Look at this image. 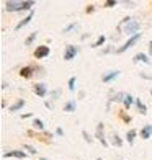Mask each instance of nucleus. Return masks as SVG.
<instances>
[{"mask_svg": "<svg viewBox=\"0 0 152 160\" xmlns=\"http://www.w3.org/2000/svg\"><path fill=\"white\" fill-rule=\"evenodd\" d=\"M82 136H84V139H85L87 142H89V144H92V142H93V139H92V136H90L89 132H87V131H82Z\"/></svg>", "mask_w": 152, "mask_h": 160, "instance_id": "cd10ccee", "label": "nucleus"}, {"mask_svg": "<svg viewBox=\"0 0 152 160\" xmlns=\"http://www.w3.org/2000/svg\"><path fill=\"white\" fill-rule=\"evenodd\" d=\"M105 41H106V36L101 34L100 38H98L95 42H93V44H92V48H100V46H103V42H105Z\"/></svg>", "mask_w": 152, "mask_h": 160, "instance_id": "5701e85b", "label": "nucleus"}, {"mask_svg": "<svg viewBox=\"0 0 152 160\" xmlns=\"http://www.w3.org/2000/svg\"><path fill=\"white\" fill-rule=\"evenodd\" d=\"M77 28H79V23H70V25H67L66 28H64L62 33L66 34V33H69V31H72V30H77Z\"/></svg>", "mask_w": 152, "mask_h": 160, "instance_id": "b1692460", "label": "nucleus"}, {"mask_svg": "<svg viewBox=\"0 0 152 160\" xmlns=\"http://www.w3.org/2000/svg\"><path fill=\"white\" fill-rule=\"evenodd\" d=\"M33 74H36V67H33V65H28V67H23L20 70V75L23 78H30Z\"/></svg>", "mask_w": 152, "mask_h": 160, "instance_id": "ddd939ff", "label": "nucleus"}, {"mask_svg": "<svg viewBox=\"0 0 152 160\" xmlns=\"http://www.w3.org/2000/svg\"><path fill=\"white\" fill-rule=\"evenodd\" d=\"M139 136H141V139H144V141L150 139V136H152V124H146V126H144L139 131Z\"/></svg>", "mask_w": 152, "mask_h": 160, "instance_id": "f8f14e48", "label": "nucleus"}, {"mask_svg": "<svg viewBox=\"0 0 152 160\" xmlns=\"http://www.w3.org/2000/svg\"><path fill=\"white\" fill-rule=\"evenodd\" d=\"M49 54H51V48L49 46L43 44V46H38L34 49V57L36 59H44V57H48Z\"/></svg>", "mask_w": 152, "mask_h": 160, "instance_id": "6e6552de", "label": "nucleus"}, {"mask_svg": "<svg viewBox=\"0 0 152 160\" xmlns=\"http://www.w3.org/2000/svg\"><path fill=\"white\" fill-rule=\"evenodd\" d=\"M33 92H34V95H38L39 98H44L46 95H49V90H48V85L46 83H34L33 85Z\"/></svg>", "mask_w": 152, "mask_h": 160, "instance_id": "0eeeda50", "label": "nucleus"}, {"mask_svg": "<svg viewBox=\"0 0 152 160\" xmlns=\"http://www.w3.org/2000/svg\"><path fill=\"white\" fill-rule=\"evenodd\" d=\"M95 139H98V141L101 142V145H103V147H108V145H110V142L106 141V136H105V124H103V122H100V124L97 126Z\"/></svg>", "mask_w": 152, "mask_h": 160, "instance_id": "20e7f679", "label": "nucleus"}, {"mask_svg": "<svg viewBox=\"0 0 152 160\" xmlns=\"http://www.w3.org/2000/svg\"><path fill=\"white\" fill-rule=\"evenodd\" d=\"M133 103H136V100L133 98L131 93H126V98H124V101H123V105H124V108H126V110H129Z\"/></svg>", "mask_w": 152, "mask_h": 160, "instance_id": "6ab92c4d", "label": "nucleus"}, {"mask_svg": "<svg viewBox=\"0 0 152 160\" xmlns=\"http://www.w3.org/2000/svg\"><path fill=\"white\" fill-rule=\"evenodd\" d=\"M36 38H38V33H36V31H34V33H31V34L25 39V46H31L33 42L36 41Z\"/></svg>", "mask_w": 152, "mask_h": 160, "instance_id": "412c9836", "label": "nucleus"}, {"mask_svg": "<svg viewBox=\"0 0 152 160\" xmlns=\"http://www.w3.org/2000/svg\"><path fill=\"white\" fill-rule=\"evenodd\" d=\"M66 113H74L75 110H77V103H75V100H69L66 105H64V108H62Z\"/></svg>", "mask_w": 152, "mask_h": 160, "instance_id": "dca6fc26", "label": "nucleus"}, {"mask_svg": "<svg viewBox=\"0 0 152 160\" xmlns=\"http://www.w3.org/2000/svg\"><path fill=\"white\" fill-rule=\"evenodd\" d=\"M142 78H146V80H152V75H146V74H144V72H141V74H139Z\"/></svg>", "mask_w": 152, "mask_h": 160, "instance_id": "473e14b6", "label": "nucleus"}, {"mask_svg": "<svg viewBox=\"0 0 152 160\" xmlns=\"http://www.w3.org/2000/svg\"><path fill=\"white\" fill-rule=\"evenodd\" d=\"M119 74H121V70H118V69L108 70V72H105V74L101 75V82H103V83H111L113 80H116L119 77Z\"/></svg>", "mask_w": 152, "mask_h": 160, "instance_id": "423d86ee", "label": "nucleus"}, {"mask_svg": "<svg viewBox=\"0 0 152 160\" xmlns=\"http://www.w3.org/2000/svg\"><path fill=\"white\" fill-rule=\"evenodd\" d=\"M133 62L137 64V62H144L146 65H152V59L149 57V54H144V52H137L134 57H133Z\"/></svg>", "mask_w": 152, "mask_h": 160, "instance_id": "1a4fd4ad", "label": "nucleus"}, {"mask_svg": "<svg viewBox=\"0 0 152 160\" xmlns=\"http://www.w3.org/2000/svg\"><path fill=\"white\" fill-rule=\"evenodd\" d=\"M139 28H141L139 21H137L136 18H133V17L123 18V20L119 21V25H118V30L123 31L126 36H134V34H137V33H139Z\"/></svg>", "mask_w": 152, "mask_h": 160, "instance_id": "f257e3e1", "label": "nucleus"}, {"mask_svg": "<svg viewBox=\"0 0 152 160\" xmlns=\"http://www.w3.org/2000/svg\"><path fill=\"white\" fill-rule=\"evenodd\" d=\"M10 157H15V158H26L28 154L23 150H8V152H3V158H10Z\"/></svg>", "mask_w": 152, "mask_h": 160, "instance_id": "9d476101", "label": "nucleus"}, {"mask_svg": "<svg viewBox=\"0 0 152 160\" xmlns=\"http://www.w3.org/2000/svg\"><path fill=\"white\" fill-rule=\"evenodd\" d=\"M136 136H137V131H136V129L128 131V132H126V142H128L129 145H134V139H136Z\"/></svg>", "mask_w": 152, "mask_h": 160, "instance_id": "a211bd4d", "label": "nucleus"}, {"mask_svg": "<svg viewBox=\"0 0 152 160\" xmlns=\"http://www.w3.org/2000/svg\"><path fill=\"white\" fill-rule=\"evenodd\" d=\"M33 17H34V12H30V13H28V15H26V17H25L23 20H21L17 26H15V31H20L21 28H25L26 25H30V21L33 20Z\"/></svg>", "mask_w": 152, "mask_h": 160, "instance_id": "9b49d317", "label": "nucleus"}, {"mask_svg": "<svg viewBox=\"0 0 152 160\" xmlns=\"http://www.w3.org/2000/svg\"><path fill=\"white\" fill-rule=\"evenodd\" d=\"M116 3H118L116 0H106V2H105V7H114Z\"/></svg>", "mask_w": 152, "mask_h": 160, "instance_id": "c85d7f7f", "label": "nucleus"}, {"mask_svg": "<svg viewBox=\"0 0 152 160\" xmlns=\"http://www.w3.org/2000/svg\"><path fill=\"white\" fill-rule=\"evenodd\" d=\"M56 134H57V136H64L66 132H64V129H62V128H57V129H56Z\"/></svg>", "mask_w": 152, "mask_h": 160, "instance_id": "7c9ffc66", "label": "nucleus"}, {"mask_svg": "<svg viewBox=\"0 0 152 160\" xmlns=\"http://www.w3.org/2000/svg\"><path fill=\"white\" fill-rule=\"evenodd\" d=\"M25 105H26V101H25V100H17L13 105L8 106V111H10V113H17V111H20Z\"/></svg>", "mask_w": 152, "mask_h": 160, "instance_id": "2eb2a0df", "label": "nucleus"}, {"mask_svg": "<svg viewBox=\"0 0 152 160\" xmlns=\"http://www.w3.org/2000/svg\"><path fill=\"white\" fill-rule=\"evenodd\" d=\"M33 128L38 129V131H44V122H43L39 118H34L33 119Z\"/></svg>", "mask_w": 152, "mask_h": 160, "instance_id": "aec40b11", "label": "nucleus"}, {"mask_svg": "<svg viewBox=\"0 0 152 160\" xmlns=\"http://www.w3.org/2000/svg\"><path fill=\"white\" fill-rule=\"evenodd\" d=\"M49 95H51V98L53 100H57L61 97V90H53V92H49Z\"/></svg>", "mask_w": 152, "mask_h": 160, "instance_id": "bb28decb", "label": "nucleus"}, {"mask_svg": "<svg viewBox=\"0 0 152 160\" xmlns=\"http://www.w3.org/2000/svg\"><path fill=\"white\" fill-rule=\"evenodd\" d=\"M136 108H137V111H139L142 116L147 114V106L144 105V101H142L141 98H136Z\"/></svg>", "mask_w": 152, "mask_h": 160, "instance_id": "f3484780", "label": "nucleus"}, {"mask_svg": "<svg viewBox=\"0 0 152 160\" xmlns=\"http://www.w3.org/2000/svg\"><path fill=\"white\" fill-rule=\"evenodd\" d=\"M110 142L114 145V147H123V139L118 136L116 131H113V132L110 134Z\"/></svg>", "mask_w": 152, "mask_h": 160, "instance_id": "4468645a", "label": "nucleus"}, {"mask_svg": "<svg viewBox=\"0 0 152 160\" xmlns=\"http://www.w3.org/2000/svg\"><path fill=\"white\" fill-rule=\"evenodd\" d=\"M23 149H25V150H28L31 155H36V154H38V150H36V149L33 147V145H30V144H23Z\"/></svg>", "mask_w": 152, "mask_h": 160, "instance_id": "a878e982", "label": "nucleus"}, {"mask_svg": "<svg viewBox=\"0 0 152 160\" xmlns=\"http://www.w3.org/2000/svg\"><path fill=\"white\" fill-rule=\"evenodd\" d=\"M44 106H46V108H49V110H53V108H54V106H53V103H51V101H48V100L44 101Z\"/></svg>", "mask_w": 152, "mask_h": 160, "instance_id": "2f4dec72", "label": "nucleus"}, {"mask_svg": "<svg viewBox=\"0 0 152 160\" xmlns=\"http://www.w3.org/2000/svg\"><path fill=\"white\" fill-rule=\"evenodd\" d=\"M97 160H103V158H101V157H98V158H97Z\"/></svg>", "mask_w": 152, "mask_h": 160, "instance_id": "e433bc0d", "label": "nucleus"}, {"mask_svg": "<svg viewBox=\"0 0 152 160\" xmlns=\"http://www.w3.org/2000/svg\"><path fill=\"white\" fill-rule=\"evenodd\" d=\"M124 98H126V93L124 92H119V93H116V95L113 97L111 101H124Z\"/></svg>", "mask_w": 152, "mask_h": 160, "instance_id": "393cba45", "label": "nucleus"}, {"mask_svg": "<svg viewBox=\"0 0 152 160\" xmlns=\"http://www.w3.org/2000/svg\"><path fill=\"white\" fill-rule=\"evenodd\" d=\"M150 95H152V90H150Z\"/></svg>", "mask_w": 152, "mask_h": 160, "instance_id": "4c0bfd02", "label": "nucleus"}, {"mask_svg": "<svg viewBox=\"0 0 152 160\" xmlns=\"http://www.w3.org/2000/svg\"><path fill=\"white\" fill-rule=\"evenodd\" d=\"M34 2L26 0V2H17V0H7L5 2V10L7 12H23V10H31L33 12Z\"/></svg>", "mask_w": 152, "mask_h": 160, "instance_id": "f03ea898", "label": "nucleus"}, {"mask_svg": "<svg viewBox=\"0 0 152 160\" xmlns=\"http://www.w3.org/2000/svg\"><path fill=\"white\" fill-rule=\"evenodd\" d=\"M39 160H51V158H48V157H41Z\"/></svg>", "mask_w": 152, "mask_h": 160, "instance_id": "c9c22d12", "label": "nucleus"}, {"mask_svg": "<svg viewBox=\"0 0 152 160\" xmlns=\"http://www.w3.org/2000/svg\"><path fill=\"white\" fill-rule=\"evenodd\" d=\"M85 12H87V13H93V12H95V7H93V5H89V7L85 8Z\"/></svg>", "mask_w": 152, "mask_h": 160, "instance_id": "c756f323", "label": "nucleus"}, {"mask_svg": "<svg viewBox=\"0 0 152 160\" xmlns=\"http://www.w3.org/2000/svg\"><path fill=\"white\" fill-rule=\"evenodd\" d=\"M67 85H69V90H70V92H75V90H77V87H75V85H77V77H70Z\"/></svg>", "mask_w": 152, "mask_h": 160, "instance_id": "4be33fe9", "label": "nucleus"}, {"mask_svg": "<svg viewBox=\"0 0 152 160\" xmlns=\"http://www.w3.org/2000/svg\"><path fill=\"white\" fill-rule=\"evenodd\" d=\"M31 116H33L31 113H25L23 116H21V118H23V119H26V118H31Z\"/></svg>", "mask_w": 152, "mask_h": 160, "instance_id": "72a5a7b5", "label": "nucleus"}, {"mask_svg": "<svg viewBox=\"0 0 152 160\" xmlns=\"http://www.w3.org/2000/svg\"><path fill=\"white\" fill-rule=\"evenodd\" d=\"M152 56V41L149 42V57Z\"/></svg>", "mask_w": 152, "mask_h": 160, "instance_id": "f704fd0d", "label": "nucleus"}, {"mask_svg": "<svg viewBox=\"0 0 152 160\" xmlns=\"http://www.w3.org/2000/svg\"><path fill=\"white\" fill-rule=\"evenodd\" d=\"M79 54V46L69 44L66 46V51H64V61H74Z\"/></svg>", "mask_w": 152, "mask_h": 160, "instance_id": "39448f33", "label": "nucleus"}, {"mask_svg": "<svg viewBox=\"0 0 152 160\" xmlns=\"http://www.w3.org/2000/svg\"><path fill=\"white\" fill-rule=\"evenodd\" d=\"M141 36H142L141 33H137V34L131 36V38H129V39H128V41H126V42H124V44H123L121 48H118V49H116V54H123V52H126V51H128L129 48H131V46H134L136 42L141 39Z\"/></svg>", "mask_w": 152, "mask_h": 160, "instance_id": "7ed1b4c3", "label": "nucleus"}]
</instances>
